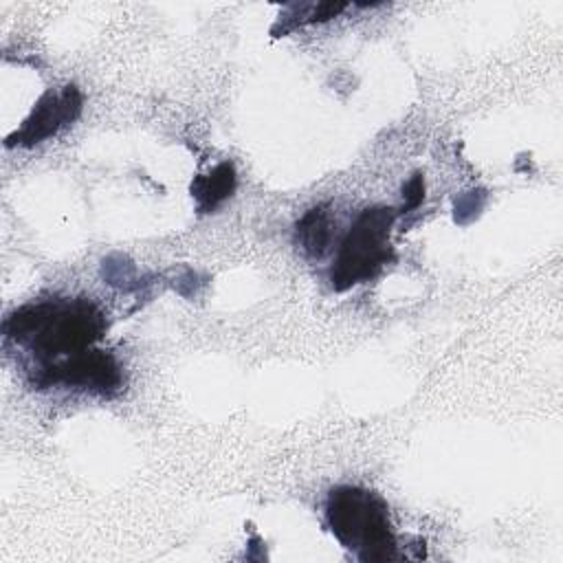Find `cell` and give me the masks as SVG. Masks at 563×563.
Wrapping results in <instances>:
<instances>
[{
    "instance_id": "4",
    "label": "cell",
    "mask_w": 563,
    "mask_h": 563,
    "mask_svg": "<svg viewBox=\"0 0 563 563\" xmlns=\"http://www.w3.org/2000/svg\"><path fill=\"white\" fill-rule=\"evenodd\" d=\"M33 385L37 389L51 385H66L81 387L101 396H112L123 385V372L119 361L110 352L90 347L81 354H75L57 365L37 372V376H33Z\"/></svg>"
},
{
    "instance_id": "6",
    "label": "cell",
    "mask_w": 563,
    "mask_h": 563,
    "mask_svg": "<svg viewBox=\"0 0 563 563\" xmlns=\"http://www.w3.org/2000/svg\"><path fill=\"white\" fill-rule=\"evenodd\" d=\"M235 167L229 161L216 165L209 174H198L191 183V196L198 213H211L224 200H229L235 191Z\"/></svg>"
},
{
    "instance_id": "8",
    "label": "cell",
    "mask_w": 563,
    "mask_h": 563,
    "mask_svg": "<svg viewBox=\"0 0 563 563\" xmlns=\"http://www.w3.org/2000/svg\"><path fill=\"white\" fill-rule=\"evenodd\" d=\"M402 198L405 207L400 213H407L409 209H416L424 200V178L420 172H416L405 185H402Z\"/></svg>"
},
{
    "instance_id": "2",
    "label": "cell",
    "mask_w": 563,
    "mask_h": 563,
    "mask_svg": "<svg viewBox=\"0 0 563 563\" xmlns=\"http://www.w3.org/2000/svg\"><path fill=\"white\" fill-rule=\"evenodd\" d=\"M325 521L358 561L398 559V541L385 499L363 486H336L325 499Z\"/></svg>"
},
{
    "instance_id": "7",
    "label": "cell",
    "mask_w": 563,
    "mask_h": 563,
    "mask_svg": "<svg viewBox=\"0 0 563 563\" xmlns=\"http://www.w3.org/2000/svg\"><path fill=\"white\" fill-rule=\"evenodd\" d=\"M332 242V218L330 211L319 205L308 209L295 224V244L297 249L312 260L325 255Z\"/></svg>"
},
{
    "instance_id": "5",
    "label": "cell",
    "mask_w": 563,
    "mask_h": 563,
    "mask_svg": "<svg viewBox=\"0 0 563 563\" xmlns=\"http://www.w3.org/2000/svg\"><path fill=\"white\" fill-rule=\"evenodd\" d=\"M81 112V95L77 86H64L59 92H44L29 119L7 139V145H37L73 123Z\"/></svg>"
},
{
    "instance_id": "1",
    "label": "cell",
    "mask_w": 563,
    "mask_h": 563,
    "mask_svg": "<svg viewBox=\"0 0 563 563\" xmlns=\"http://www.w3.org/2000/svg\"><path fill=\"white\" fill-rule=\"evenodd\" d=\"M106 332V317L86 297L24 303L4 321V336L40 363L37 372L90 350Z\"/></svg>"
},
{
    "instance_id": "3",
    "label": "cell",
    "mask_w": 563,
    "mask_h": 563,
    "mask_svg": "<svg viewBox=\"0 0 563 563\" xmlns=\"http://www.w3.org/2000/svg\"><path fill=\"white\" fill-rule=\"evenodd\" d=\"M398 218L394 207L363 209L339 244L330 282L334 290H347L374 279L385 264L394 260L389 233Z\"/></svg>"
}]
</instances>
